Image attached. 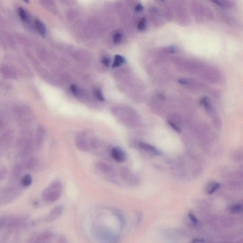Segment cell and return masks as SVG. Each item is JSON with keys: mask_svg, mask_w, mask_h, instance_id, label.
<instances>
[{"mask_svg": "<svg viewBox=\"0 0 243 243\" xmlns=\"http://www.w3.org/2000/svg\"><path fill=\"white\" fill-rule=\"evenodd\" d=\"M33 183V178L30 174H26L21 179V185L24 188L30 187Z\"/></svg>", "mask_w": 243, "mask_h": 243, "instance_id": "30bf717a", "label": "cell"}, {"mask_svg": "<svg viewBox=\"0 0 243 243\" xmlns=\"http://www.w3.org/2000/svg\"><path fill=\"white\" fill-rule=\"evenodd\" d=\"M189 218L190 219V220H191V221L192 222V223H193V224L196 225L198 223V220H197V218H196L195 215H194L193 213H192L191 212L189 213Z\"/></svg>", "mask_w": 243, "mask_h": 243, "instance_id": "7402d4cb", "label": "cell"}, {"mask_svg": "<svg viewBox=\"0 0 243 243\" xmlns=\"http://www.w3.org/2000/svg\"><path fill=\"white\" fill-rule=\"evenodd\" d=\"M18 15L20 19L23 22H27L28 20V14L23 7H20L18 9Z\"/></svg>", "mask_w": 243, "mask_h": 243, "instance_id": "2e32d148", "label": "cell"}, {"mask_svg": "<svg viewBox=\"0 0 243 243\" xmlns=\"http://www.w3.org/2000/svg\"><path fill=\"white\" fill-rule=\"evenodd\" d=\"M35 27L38 33L43 37L45 38L46 35L47 30L44 24L38 20H35L34 21Z\"/></svg>", "mask_w": 243, "mask_h": 243, "instance_id": "ba28073f", "label": "cell"}, {"mask_svg": "<svg viewBox=\"0 0 243 243\" xmlns=\"http://www.w3.org/2000/svg\"><path fill=\"white\" fill-rule=\"evenodd\" d=\"M201 104L203 105L206 109H209L210 106V102L208 97H206L203 98L200 101Z\"/></svg>", "mask_w": 243, "mask_h": 243, "instance_id": "d6986e66", "label": "cell"}, {"mask_svg": "<svg viewBox=\"0 0 243 243\" xmlns=\"http://www.w3.org/2000/svg\"><path fill=\"white\" fill-rule=\"evenodd\" d=\"M178 82L182 85H188L189 84V81L188 79L185 78H180L178 80Z\"/></svg>", "mask_w": 243, "mask_h": 243, "instance_id": "484cf974", "label": "cell"}, {"mask_svg": "<svg viewBox=\"0 0 243 243\" xmlns=\"http://www.w3.org/2000/svg\"><path fill=\"white\" fill-rule=\"evenodd\" d=\"M110 155L117 163H123L127 159L126 153L123 149L119 147H114L112 148L110 151Z\"/></svg>", "mask_w": 243, "mask_h": 243, "instance_id": "3957f363", "label": "cell"}, {"mask_svg": "<svg viewBox=\"0 0 243 243\" xmlns=\"http://www.w3.org/2000/svg\"><path fill=\"white\" fill-rule=\"evenodd\" d=\"M63 210L64 207L61 205H58L54 207L48 215L46 218V221L49 223L54 221L62 215Z\"/></svg>", "mask_w": 243, "mask_h": 243, "instance_id": "277c9868", "label": "cell"}, {"mask_svg": "<svg viewBox=\"0 0 243 243\" xmlns=\"http://www.w3.org/2000/svg\"><path fill=\"white\" fill-rule=\"evenodd\" d=\"M26 3H29V0H23Z\"/></svg>", "mask_w": 243, "mask_h": 243, "instance_id": "4dcf8cb0", "label": "cell"}, {"mask_svg": "<svg viewBox=\"0 0 243 243\" xmlns=\"http://www.w3.org/2000/svg\"><path fill=\"white\" fill-rule=\"evenodd\" d=\"M44 133L43 131L42 130H38L37 134L36 142L37 144L38 147H41L44 141Z\"/></svg>", "mask_w": 243, "mask_h": 243, "instance_id": "5bb4252c", "label": "cell"}, {"mask_svg": "<svg viewBox=\"0 0 243 243\" xmlns=\"http://www.w3.org/2000/svg\"><path fill=\"white\" fill-rule=\"evenodd\" d=\"M220 187V184L217 182H213L209 184L206 189V192L207 194H212L217 191Z\"/></svg>", "mask_w": 243, "mask_h": 243, "instance_id": "7c38bea8", "label": "cell"}, {"mask_svg": "<svg viewBox=\"0 0 243 243\" xmlns=\"http://www.w3.org/2000/svg\"><path fill=\"white\" fill-rule=\"evenodd\" d=\"M58 242L60 243H66L67 240H66V238L64 236H61V237L58 238Z\"/></svg>", "mask_w": 243, "mask_h": 243, "instance_id": "f1b7e54d", "label": "cell"}, {"mask_svg": "<svg viewBox=\"0 0 243 243\" xmlns=\"http://www.w3.org/2000/svg\"><path fill=\"white\" fill-rule=\"evenodd\" d=\"M242 205L240 203L233 204L230 208V211L233 214H239L242 211Z\"/></svg>", "mask_w": 243, "mask_h": 243, "instance_id": "9a60e30c", "label": "cell"}, {"mask_svg": "<svg viewBox=\"0 0 243 243\" xmlns=\"http://www.w3.org/2000/svg\"><path fill=\"white\" fill-rule=\"evenodd\" d=\"M38 160L35 158H30L29 160L26 162L25 164V168L30 170H33L37 168L38 165Z\"/></svg>", "mask_w": 243, "mask_h": 243, "instance_id": "8fae6325", "label": "cell"}, {"mask_svg": "<svg viewBox=\"0 0 243 243\" xmlns=\"http://www.w3.org/2000/svg\"><path fill=\"white\" fill-rule=\"evenodd\" d=\"M101 61L103 64L106 67H109L111 63L110 59L107 57H104L102 58Z\"/></svg>", "mask_w": 243, "mask_h": 243, "instance_id": "603a6c76", "label": "cell"}, {"mask_svg": "<svg viewBox=\"0 0 243 243\" xmlns=\"http://www.w3.org/2000/svg\"><path fill=\"white\" fill-rule=\"evenodd\" d=\"M62 192V185L59 180L52 181L42 193V198L44 201L54 203L61 197Z\"/></svg>", "mask_w": 243, "mask_h": 243, "instance_id": "6da1fadb", "label": "cell"}, {"mask_svg": "<svg viewBox=\"0 0 243 243\" xmlns=\"http://www.w3.org/2000/svg\"><path fill=\"white\" fill-rule=\"evenodd\" d=\"M120 173L121 177L124 182L129 184H132L134 182L135 177L128 169L122 168L120 170Z\"/></svg>", "mask_w": 243, "mask_h": 243, "instance_id": "5b68a950", "label": "cell"}, {"mask_svg": "<svg viewBox=\"0 0 243 243\" xmlns=\"http://www.w3.org/2000/svg\"><path fill=\"white\" fill-rule=\"evenodd\" d=\"M6 171L4 168L0 167V180H3L6 176Z\"/></svg>", "mask_w": 243, "mask_h": 243, "instance_id": "cb8c5ba5", "label": "cell"}, {"mask_svg": "<svg viewBox=\"0 0 243 243\" xmlns=\"http://www.w3.org/2000/svg\"><path fill=\"white\" fill-rule=\"evenodd\" d=\"M168 123L170 127H171V128L173 130H175V131H176L178 133H180V132H181L180 128L177 125L174 124V123L172 122V121H168Z\"/></svg>", "mask_w": 243, "mask_h": 243, "instance_id": "ffe728a7", "label": "cell"}, {"mask_svg": "<svg viewBox=\"0 0 243 243\" xmlns=\"http://www.w3.org/2000/svg\"><path fill=\"white\" fill-rule=\"evenodd\" d=\"M97 169L103 174L106 175V177L111 182L116 179L115 177V170L114 167L104 161H99L95 165Z\"/></svg>", "mask_w": 243, "mask_h": 243, "instance_id": "7a4b0ae2", "label": "cell"}, {"mask_svg": "<svg viewBox=\"0 0 243 243\" xmlns=\"http://www.w3.org/2000/svg\"><path fill=\"white\" fill-rule=\"evenodd\" d=\"M176 50V48H175L174 46H170L167 48V52L169 53H175Z\"/></svg>", "mask_w": 243, "mask_h": 243, "instance_id": "83f0119b", "label": "cell"}, {"mask_svg": "<svg viewBox=\"0 0 243 243\" xmlns=\"http://www.w3.org/2000/svg\"><path fill=\"white\" fill-rule=\"evenodd\" d=\"M147 20L145 17H143L140 20L138 24V29L140 31H144L145 30L147 27Z\"/></svg>", "mask_w": 243, "mask_h": 243, "instance_id": "e0dca14e", "label": "cell"}, {"mask_svg": "<svg viewBox=\"0 0 243 243\" xmlns=\"http://www.w3.org/2000/svg\"><path fill=\"white\" fill-rule=\"evenodd\" d=\"M192 242L193 243H197V242L198 243H204V242H205V241H204L203 239H193V241Z\"/></svg>", "mask_w": 243, "mask_h": 243, "instance_id": "f546056e", "label": "cell"}, {"mask_svg": "<svg viewBox=\"0 0 243 243\" xmlns=\"http://www.w3.org/2000/svg\"><path fill=\"white\" fill-rule=\"evenodd\" d=\"M125 62V59L122 56L120 55H116L114 56V61L112 65L113 68H115L121 66L122 64Z\"/></svg>", "mask_w": 243, "mask_h": 243, "instance_id": "4fadbf2b", "label": "cell"}, {"mask_svg": "<svg viewBox=\"0 0 243 243\" xmlns=\"http://www.w3.org/2000/svg\"><path fill=\"white\" fill-rule=\"evenodd\" d=\"M138 145L141 149L146 151V152H149V153H151L156 155H160L161 154V153L156 148L151 145L150 144H147V143H144V142H141L138 144Z\"/></svg>", "mask_w": 243, "mask_h": 243, "instance_id": "52a82bcc", "label": "cell"}, {"mask_svg": "<svg viewBox=\"0 0 243 243\" xmlns=\"http://www.w3.org/2000/svg\"><path fill=\"white\" fill-rule=\"evenodd\" d=\"M70 89H71V91L73 93V94H75L76 96L78 95V88L76 87V85H72L70 87Z\"/></svg>", "mask_w": 243, "mask_h": 243, "instance_id": "d4e9b609", "label": "cell"}, {"mask_svg": "<svg viewBox=\"0 0 243 243\" xmlns=\"http://www.w3.org/2000/svg\"><path fill=\"white\" fill-rule=\"evenodd\" d=\"M76 145L79 150L83 152H89L90 150V146L88 141L82 136H79L76 140Z\"/></svg>", "mask_w": 243, "mask_h": 243, "instance_id": "8992f818", "label": "cell"}, {"mask_svg": "<svg viewBox=\"0 0 243 243\" xmlns=\"http://www.w3.org/2000/svg\"><path fill=\"white\" fill-rule=\"evenodd\" d=\"M143 9H144V7H143V5H142V4H140V3H139V4H137V5L135 6L134 10L136 12H141V11H142V10H143Z\"/></svg>", "mask_w": 243, "mask_h": 243, "instance_id": "4316f807", "label": "cell"}, {"mask_svg": "<svg viewBox=\"0 0 243 243\" xmlns=\"http://www.w3.org/2000/svg\"><path fill=\"white\" fill-rule=\"evenodd\" d=\"M123 35L120 32H117L114 34L113 36L114 43L115 44H118L122 39Z\"/></svg>", "mask_w": 243, "mask_h": 243, "instance_id": "ac0fdd59", "label": "cell"}, {"mask_svg": "<svg viewBox=\"0 0 243 243\" xmlns=\"http://www.w3.org/2000/svg\"><path fill=\"white\" fill-rule=\"evenodd\" d=\"M54 236V235L50 232H45L39 234L37 237V242H44L52 239Z\"/></svg>", "mask_w": 243, "mask_h": 243, "instance_id": "9c48e42d", "label": "cell"}, {"mask_svg": "<svg viewBox=\"0 0 243 243\" xmlns=\"http://www.w3.org/2000/svg\"><path fill=\"white\" fill-rule=\"evenodd\" d=\"M94 94H95L96 97H97L98 100L101 101H104V97L103 95V94L102 93L101 91L99 89L96 90Z\"/></svg>", "mask_w": 243, "mask_h": 243, "instance_id": "44dd1931", "label": "cell"}]
</instances>
